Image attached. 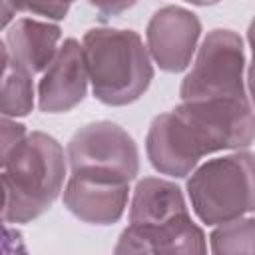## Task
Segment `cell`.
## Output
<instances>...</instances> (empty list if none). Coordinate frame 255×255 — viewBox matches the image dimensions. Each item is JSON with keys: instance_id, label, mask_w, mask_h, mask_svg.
Listing matches in <instances>:
<instances>
[{"instance_id": "23", "label": "cell", "mask_w": 255, "mask_h": 255, "mask_svg": "<svg viewBox=\"0 0 255 255\" xmlns=\"http://www.w3.org/2000/svg\"><path fill=\"white\" fill-rule=\"evenodd\" d=\"M6 56H8V48H6V46H4V42L0 40V62H2Z\"/></svg>"}, {"instance_id": "5", "label": "cell", "mask_w": 255, "mask_h": 255, "mask_svg": "<svg viewBox=\"0 0 255 255\" xmlns=\"http://www.w3.org/2000/svg\"><path fill=\"white\" fill-rule=\"evenodd\" d=\"M72 171L112 175L131 181L139 171V151L133 137L114 122H92L68 141L66 153Z\"/></svg>"}, {"instance_id": "13", "label": "cell", "mask_w": 255, "mask_h": 255, "mask_svg": "<svg viewBox=\"0 0 255 255\" xmlns=\"http://www.w3.org/2000/svg\"><path fill=\"white\" fill-rule=\"evenodd\" d=\"M189 215L181 189L159 177L137 181L129 205V225H163Z\"/></svg>"}, {"instance_id": "17", "label": "cell", "mask_w": 255, "mask_h": 255, "mask_svg": "<svg viewBox=\"0 0 255 255\" xmlns=\"http://www.w3.org/2000/svg\"><path fill=\"white\" fill-rule=\"evenodd\" d=\"M16 12L46 16L48 20H64L74 0H12Z\"/></svg>"}, {"instance_id": "8", "label": "cell", "mask_w": 255, "mask_h": 255, "mask_svg": "<svg viewBox=\"0 0 255 255\" xmlns=\"http://www.w3.org/2000/svg\"><path fill=\"white\" fill-rule=\"evenodd\" d=\"M129 181L100 175L72 171L64 187V205L72 215L92 225H112L120 221L128 207Z\"/></svg>"}, {"instance_id": "20", "label": "cell", "mask_w": 255, "mask_h": 255, "mask_svg": "<svg viewBox=\"0 0 255 255\" xmlns=\"http://www.w3.org/2000/svg\"><path fill=\"white\" fill-rule=\"evenodd\" d=\"M14 14H16L14 2L12 0H0V30L12 22Z\"/></svg>"}, {"instance_id": "12", "label": "cell", "mask_w": 255, "mask_h": 255, "mask_svg": "<svg viewBox=\"0 0 255 255\" xmlns=\"http://www.w3.org/2000/svg\"><path fill=\"white\" fill-rule=\"evenodd\" d=\"M62 30L56 24L34 18L16 20L6 34L8 54L32 76L44 72L58 52Z\"/></svg>"}, {"instance_id": "2", "label": "cell", "mask_w": 255, "mask_h": 255, "mask_svg": "<svg viewBox=\"0 0 255 255\" xmlns=\"http://www.w3.org/2000/svg\"><path fill=\"white\" fill-rule=\"evenodd\" d=\"M66 157L60 141L44 131H32L6 163L4 221L28 223L46 213L64 187Z\"/></svg>"}, {"instance_id": "9", "label": "cell", "mask_w": 255, "mask_h": 255, "mask_svg": "<svg viewBox=\"0 0 255 255\" xmlns=\"http://www.w3.org/2000/svg\"><path fill=\"white\" fill-rule=\"evenodd\" d=\"M88 68L82 44L64 40L38 84V106L46 114H62L76 108L88 92Z\"/></svg>"}, {"instance_id": "15", "label": "cell", "mask_w": 255, "mask_h": 255, "mask_svg": "<svg viewBox=\"0 0 255 255\" xmlns=\"http://www.w3.org/2000/svg\"><path fill=\"white\" fill-rule=\"evenodd\" d=\"M211 251L217 255L227 253H253V239H255V221L253 217H235L225 223H219V227L211 233Z\"/></svg>"}, {"instance_id": "14", "label": "cell", "mask_w": 255, "mask_h": 255, "mask_svg": "<svg viewBox=\"0 0 255 255\" xmlns=\"http://www.w3.org/2000/svg\"><path fill=\"white\" fill-rule=\"evenodd\" d=\"M34 108L32 74L10 54L0 62V116L22 118Z\"/></svg>"}, {"instance_id": "21", "label": "cell", "mask_w": 255, "mask_h": 255, "mask_svg": "<svg viewBox=\"0 0 255 255\" xmlns=\"http://www.w3.org/2000/svg\"><path fill=\"white\" fill-rule=\"evenodd\" d=\"M4 209H6V183L0 173V217H4Z\"/></svg>"}, {"instance_id": "11", "label": "cell", "mask_w": 255, "mask_h": 255, "mask_svg": "<svg viewBox=\"0 0 255 255\" xmlns=\"http://www.w3.org/2000/svg\"><path fill=\"white\" fill-rule=\"evenodd\" d=\"M116 253H205V235L191 215L163 225H128L114 249Z\"/></svg>"}, {"instance_id": "3", "label": "cell", "mask_w": 255, "mask_h": 255, "mask_svg": "<svg viewBox=\"0 0 255 255\" xmlns=\"http://www.w3.org/2000/svg\"><path fill=\"white\" fill-rule=\"evenodd\" d=\"M195 215L219 225L253 211V153L235 151L199 165L187 179Z\"/></svg>"}, {"instance_id": "4", "label": "cell", "mask_w": 255, "mask_h": 255, "mask_svg": "<svg viewBox=\"0 0 255 255\" xmlns=\"http://www.w3.org/2000/svg\"><path fill=\"white\" fill-rule=\"evenodd\" d=\"M179 96L189 100H249L245 86V46L237 32L211 30L183 78Z\"/></svg>"}, {"instance_id": "16", "label": "cell", "mask_w": 255, "mask_h": 255, "mask_svg": "<svg viewBox=\"0 0 255 255\" xmlns=\"http://www.w3.org/2000/svg\"><path fill=\"white\" fill-rule=\"evenodd\" d=\"M28 131L24 124H18L8 118H0V167H6L10 157L26 139Z\"/></svg>"}, {"instance_id": "10", "label": "cell", "mask_w": 255, "mask_h": 255, "mask_svg": "<svg viewBox=\"0 0 255 255\" xmlns=\"http://www.w3.org/2000/svg\"><path fill=\"white\" fill-rule=\"evenodd\" d=\"M145 151L149 163L159 173L173 177L189 175L203 157V151L189 128L175 112L153 118L145 135Z\"/></svg>"}, {"instance_id": "7", "label": "cell", "mask_w": 255, "mask_h": 255, "mask_svg": "<svg viewBox=\"0 0 255 255\" xmlns=\"http://www.w3.org/2000/svg\"><path fill=\"white\" fill-rule=\"evenodd\" d=\"M201 36L199 18L181 6H163L147 22L149 58L163 72H183L195 54Z\"/></svg>"}, {"instance_id": "1", "label": "cell", "mask_w": 255, "mask_h": 255, "mask_svg": "<svg viewBox=\"0 0 255 255\" xmlns=\"http://www.w3.org/2000/svg\"><path fill=\"white\" fill-rule=\"evenodd\" d=\"M82 50L94 96L106 106H128L139 100L153 80L147 48L133 30L92 28Z\"/></svg>"}, {"instance_id": "6", "label": "cell", "mask_w": 255, "mask_h": 255, "mask_svg": "<svg viewBox=\"0 0 255 255\" xmlns=\"http://www.w3.org/2000/svg\"><path fill=\"white\" fill-rule=\"evenodd\" d=\"M173 112L189 128L203 155L221 149H245L253 143L249 100H189Z\"/></svg>"}, {"instance_id": "22", "label": "cell", "mask_w": 255, "mask_h": 255, "mask_svg": "<svg viewBox=\"0 0 255 255\" xmlns=\"http://www.w3.org/2000/svg\"><path fill=\"white\" fill-rule=\"evenodd\" d=\"M189 4H195V6H211V4H217L219 0H185Z\"/></svg>"}, {"instance_id": "18", "label": "cell", "mask_w": 255, "mask_h": 255, "mask_svg": "<svg viewBox=\"0 0 255 255\" xmlns=\"http://www.w3.org/2000/svg\"><path fill=\"white\" fill-rule=\"evenodd\" d=\"M24 235L16 229L4 223V217H0V255H14V253H26Z\"/></svg>"}, {"instance_id": "19", "label": "cell", "mask_w": 255, "mask_h": 255, "mask_svg": "<svg viewBox=\"0 0 255 255\" xmlns=\"http://www.w3.org/2000/svg\"><path fill=\"white\" fill-rule=\"evenodd\" d=\"M88 2L104 16H118L126 10H129L137 0H88Z\"/></svg>"}]
</instances>
